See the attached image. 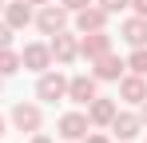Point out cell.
Returning <instances> with one entry per match:
<instances>
[{
	"label": "cell",
	"mask_w": 147,
	"mask_h": 143,
	"mask_svg": "<svg viewBox=\"0 0 147 143\" xmlns=\"http://www.w3.org/2000/svg\"><path fill=\"white\" fill-rule=\"evenodd\" d=\"M48 52H52V64L68 68V64L80 60V36H72V32L64 28V32H56V36L48 40Z\"/></svg>",
	"instance_id": "obj_1"
},
{
	"label": "cell",
	"mask_w": 147,
	"mask_h": 143,
	"mask_svg": "<svg viewBox=\"0 0 147 143\" xmlns=\"http://www.w3.org/2000/svg\"><path fill=\"white\" fill-rule=\"evenodd\" d=\"M32 24H36L44 36H56V32H64V28H68V8H64V4H56V0H52V4H40V12L32 16Z\"/></svg>",
	"instance_id": "obj_2"
},
{
	"label": "cell",
	"mask_w": 147,
	"mask_h": 143,
	"mask_svg": "<svg viewBox=\"0 0 147 143\" xmlns=\"http://www.w3.org/2000/svg\"><path fill=\"white\" fill-rule=\"evenodd\" d=\"M68 95V76L64 72H40V80H36V99H44V103H56V99H64Z\"/></svg>",
	"instance_id": "obj_3"
},
{
	"label": "cell",
	"mask_w": 147,
	"mask_h": 143,
	"mask_svg": "<svg viewBox=\"0 0 147 143\" xmlns=\"http://www.w3.org/2000/svg\"><path fill=\"white\" fill-rule=\"evenodd\" d=\"M8 119H12L16 131H28V135L44 127V111H40V103H24V99L12 107V115H8Z\"/></svg>",
	"instance_id": "obj_4"
},
{
	"label": "cell",
	"mask_w": 147,
	"mask_h": 143,
	"mask_svg": "<svg viewBox=\"0 0 147 143\" xmlns=\"http://www.w3.org/2000/svg\"><path fill=\"white\" fill-rule=\"evenodd\" d=\"M96 95H99V80H96V76H72V80H68V95H64V99H72L76 107H88Z\"/></svg>",
	"instance_id": "obj_5"
},
{
	"label": "cell",
	"mask_w": 147,
	"mask_h": 143,
	"mask_svg": "<svg viewBox=\"0 0 147 143\" xmlns=\"http://www.w3.org/2000/svg\"><path fill=\"white\" fill-rule=\"evenodd\" d=\"M88 131H92L88 111H64L60 123H56V135H60V139H84Z\"/></svg>",
	"instance_id": "obj_6"
},
{
	"label": "cell",
	"mask_w": 147,
	"mask_h": 143,
	"mask_svg": "<svg viewBox=\"0 0 147 143\" xmlns=\"http://www.w3.org/2000/svg\"><path fill=\"white\" fill-rule=\"evenodd\" d=\"M115 84H119V99H123V103H143V99H147V76L123 72Z\"/></svg>",
	"instance_id": "obj_7"
},
{
	"label": "cell",
	"mask_w": 147,
	"mask_h": 143,
	"mask_svg": "<svg viewBox=\"0 0 147 143\" xmlns=\"http://www.w3.org/2000/svg\"><path fill=\"white\" fill-rule=\"evenodd\" d=\"M103 52H111V36H107V28L103 32H80V56L92 64L96 56H103Z\"/></svg>",
	"instance_id": "obj_8"
},
{
	"label": "cell",
	"mask_w": 147,
	"mask_h": 143,
	"mask_svg": "<svg viewBox=\"0 0 147 143\" xmlns=\"http://www.w3.org/2000/svg\"><path fill=\"white\" fill-rule=\"evenodd\" d=\"M115 111H119V103H115V99H107V95H96V99L88 103V123H92V127H111Z\"/></svg>",
	"instance_id": "obj_9"
},
{
	"label": "cell",
	"mask_w": 147,
	"mask_h": 143,
	"mask_svg": "<svg viewBox=\"0 0 147 143\" xmlns=\"http://www.w3.org/2000/svg\"><path fill=\"white\" fill-rule=\"evenodd\" d=\"M123 72H127V60H119L115 52H103V56L92 60V76L96 80H119Z\"/></svg>",
	"instance_id": "obj_10"
},
{
	"label": "cell",
	"mask_w": 147,
	"mask_h": 143,
	"mask_svg": "<svg viewBox=\"0 0 147 143\" xmlns=\"http://www.w3.org/2000/svg\"><path fill=\"white\" fill-rule=\"evenodd\" d=\"M20 68H28V72H48L52 68V52H48V44H24V52H20Z\"/></svg>",
	"instance_id": "obj_11"
},
{
	"label": "cell",
	"mask_w": 147,
	"mask_h": 143,
	"mask_svg": "<svg viewBox=\"0 0 147 143\" xmlns=\"http://www.w3.org/2000/svg\"><path fill=\"white\" fill-rule=\"evenodd\" d=\"M0 16H4V24H8L12 32H20V28L32 24L36 12H32V4H28V0H12V4H4V12H0Z\"/></svg>",
	"instance_id": "obj_12"
},
{
	"label": "cell",
	"mask_w": 147,
	"mask_h": 143,
	"mask_svg": "<svg viewBox=\"0 0 147 143\" xmlns=\"http://www.w3.org/2000/svg\"><path fill=\"white\" fill-rule=\"evenodd\" d=\"M76 28H80V32H103V28H107V12L92 0L88 8H80V12H76Z\"/></svg>",
	"instance_id": "obj_13"
},
{
	"label": "cell",
	"mask_w": 147,
	"mask_h": 143,
	"mask_svg": "<svg viewBox=\"0 0 147 143\" xmlns=\"http://www.w3.org/2000/svg\"><path fill=\"white\" fill-rule=\"evenodd\" d=\"M139 131H143V123H139L135 111H115V119H111V135L115 139H135Z\"/></svg>",
	"instance_id": "obj_14"
},
{
	"label": "cell",
	"mask_w": 147,
	"mask_h": 143,
	"mask_svg": "<svg viewBox=\"0 0 147 143\" xmlns=\"http://www.w3.org/2000/svg\"><path fill=\"white\" fill-rule=\"evenodd\" d=\"M119 36L131 48H147V16H127L123 28H119Z\"/></svg>",
	"instance_id": "obj_15"
},
{
	"label": "cell",
	"mask_w": 147,
	"mask_h": 143,
	"mask_svg": "<svg viewBox=\"0 0 147 143\" xmlns=\"http://www.w3.org/2000/svg\"><path fill=\"white\" fill-rule=\"evenodd\" d=\"M16 72H20V52L0 48V76H16Z\"/></svg>",
	"instance_id": "obj_16"
},
{
	"label": "cell",
	"mask_w": 147,
	"mask_h": 143,
	"mask_svg": "<svg viewBox=\"0 0 147 143\" xmlns=\"http://www.w3.org/2000/svg\"><path fill=\"white\" fill-rule=\"evenodd\" d=\"M127 72L147 76V48H131V56H127Z\"/></svg>",
	"instance_id": "obj_17"
},
{
	"label": "cell",
	"mask_w": 147,
	"mask_h": 143,
	"mask_svg": "<svg viewBox=\"0 0 147 143\" xmlns=\"http://www.w3.org/2000/svg\"><path fill=\"white\" fill-rule=\"evenodd\" d=\"M96 4L103 8V12H107V16H115V12H123V8H127L131 0H96Z\"/></svg>",
	"instance_id": "obj_18"
},
{
	"label": "cell",
	"mask_w": 147,
	"mask_h": 143,
	"mask_svg": "<svg viewBox=\"0 0 147 143\" xmlns=\"http://www.w3.org/2000/svg\"><path fill=\"white\" fill-rule=\"evenodd\" d=\"M12 36H16V32H12L8 24L0 20V48H12Z\"/></svg>",
	"instance_id": "obj_19"
},
{
	"label": "cell",
	"mask_w": 147,
	"mask_h": 143,
	"mask_svg": "<svg viewBox=\"0 0 147 143\" xmlns=\"http://www.w3.org/2000/svg\"><path fill=\"white\" fill-rule=\"evenodd\" d=\"M80 143H111V135H103V131H88Z\"/></svg>",
	"instance_id": "obj_20"
},
{
	"label": "cell",
	"mask_w": 147,
	"mask_h": 143,
	"mask_svg": "<svg viewBox=\"0 0 147 143\" xmlns=\"http://www.w3.org/2000/svg\"><path fill=\"white\" fill-rule=\"evenodd\" d=\"M60 4H64V8H68V12H80V8H88V4H92V0H60Z\"/></svg>",
	"instance_id": "obj_21"
},
{
	"label": "cell",
	"mask_w": 147,
	"mask_h": 143,
	"mask_svg": "<svg viewBox=\"0 0 147 143\" xmlns=\"http://www.w3.org/2000/svg\"><path fill=\"white\" fill-rule=\"evenodd\" d=\"M127 8H131V12H135V16H147V0H131V4H127Z\"/></svg>",
	"instance_id": "obj_22"
},
{
	"label": "cell",
	"mask_w": 147,
	"mask_h": 143,
	"mask_svg": "<svg viewBox=\"0 0 147 143\" xmlns=\"http://www.w3.org/2000/svg\"><path fill=\"white\" fill-rule=\"evenodd\" d=\"M28 143H56V139H52V135H44V131H32V139H28Z\"/></svg>",
	"instance_id": "obj_23"
},
{
	"label": "cell",
	"mask_w": 147,
	"mask_h": 143,
	"mask_svg": "<svg viewBox=\"0 0 147 143\" xmlns=\"http://www.w3.org/2000/svg\"><path fill=\"white\" fill-rule=\"evenodd\" d=\"M139 123H143V127H147V99H143V103H139Z\"/></svg>",
	"instance_id": "obj_24"
},
{
	"label": "cell",
	"mask_w": 147,
	"mask_h": 143,
	"mask_svg": "<svg viewBox=\"0 0 147 143\" xmlns=\"http://www.w3.org/2000/svg\"><path fill=\"white\" fill-rule=\"evenodd\" d=\"M4 131H8V119H4V115H0V139H4Z\"/></svg>",
	"instance_id": "obj_25"
},
{
	"label": "cell",
	"mask_w": 147,
	"mask_h": 143,
	"mask_svg": "<svg viewBox=\"0 0 147 143\" xmlns=\"http://www.w3.org/2000/svg\"><path fill=\"white\" fill-rule=\"evenodd\" d=\"M28 4H36V8H40V4H52V0H28Z\"/></svg>",
	"instance_id": "obj_26"
},
{
	"label": "cell",
	"mask_w": 147,
	"mask_h": 143,
	"mask_svg": "<svg viewBox=\"0 0 147 143\" xmlns=\"http://www.w3.org/2000/svg\"><path fill=\"white\" fill-rule=\"evenodd\" d=\"M0 12H4V0H0Z\"/></svg>",
	"instance_id": "obj_27"
},
{
	"label": "cell",
	"mask_w": 147,
	"mask_h": 143,
	"mask_svg": "<svg viewBox=\"0 0 147 143\" xmlns=\"http://www.w3.org/2000/svg\"><path fill=\"white\" fill-rule=\"evenodd\" d=\"M0 88H4V76H0Z\"/></svg>",
	"instance_id": "obj_28"
}]
</instances>
